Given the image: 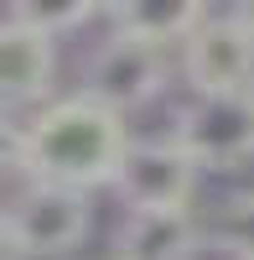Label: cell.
<instances>
[{"mask_svg":"<svg viewBox=\"0 0 254 260\" xmlns=\"http://www.w3.org/2000/svg\"><path fill=\"white\" fill-rule=\"evenodd\" d=\"M6 151L11 167L26 172L36 182H62L94 192L119 177V161L130 151V130L124 115L99 104L94 94H62L52 104L31 110L26 125H6Z\"/></svg>","mask_w":254,"mask_h":260,"instance_id":"cell-1","label":"cell"},{"mask_svg":"<svg viewBox=\"0 0 254 260\" xmlns=\"http://www.w3.org/2000/svg\"><path fill=\"white\" fill-rule=\"evenodd\" d=\"M89 219H94V208L83 187L26 177V187L11 192V203H6V255L11 260H62L83 245Z\"/></svg>","mask_w":254,"mask_h":260,"instance_id":"cell-2","label":"cell"},{"mask_svg":"<svg viewBox=\"0 0 254 260\" xmlns=\"http://www.w3.org/2000/svg\"><path fill=\"white\" fill-rule=\"evenodd\" d=\"M172 136L202 172H228L254 156V94H192Z\"/></svg>","mask_w":254,"mask_h":260,"instance_id":"cell-3","label":"cell"},{"mask_svg":"<svg viewBox=\"0 0 254 260\" xmlns=\"http://www.w3.org/2000/svg\"><path fill=\"white\" fill-rule=\"evenodd\" d=\"M166 89V47H151L140 37L109 31L89 52V68H83V94H94L109 110H135V104H151Z\"/></svg>","mask_w":254,"mask_h":260,"instance_id":"cell-4","label":"cell"},{"mask_svg":"<svg viewBox=\"0 0 254 260\" xmlns=\"http://www.w3.org/2000/svg\"><path fill=\"white\" fill-rule=\"evenodd\" d=\"M197 161L187 156V146L177 136H145V141H130L119 161V177H114V192L124 198V208H187L197 187Z\"/></svg>","mask_w":254,"mask_h":260,"instance_id":"cell-5","label":"cell"},{"mask_svg":"<svg viewBox=\"0 0 254 260\" xmlns=\"http://www.w3.org/2000/svg\"><path fill=\"white\" fill-rule=\"evenodd\" d=\"M182 68L192 94H254V37L234 11H207V21L182 47Z\"/></svg>","mask_w":254,"mask_h":260,"instance_id":"cell-6","label":"cell"},{"mask_svg":"<svg viewBox=\"0 0 254 260\" xmlns=\"http://www.w3.org/2000/svg\"><path fill=\"white\" fill-rule=\"evenodd\" d=\"M57 73V37L36 31L26 16L6 6L0 21V89H6V115L16 120L21 104H41ZM52 104V99H47Z\"/></svg>","mask_w":254,"mask_h":260,"instance_id":"cell-7","label":"cell"},{"mask_svg":"<svg viewBox=\"0 0 254 260\" xmlns=\"http://www.w3.org/2000/svg\"><path fill=\"white\" fill-rule=\"evenodd\" d=\"M197 240L192 208H135L114 229V260H197Z\"/></svg>","mask_w":254,"mask_h":260,"instance_id":"cell-8","label":"cell"},{"mask_svg":"<svg viewBox=\"0 0 254 260\" xmlns=\"http://www.w3.org/2000/svg\"><path fill=\"white\" fill-rule=\"evenodd\" d=\"M104 16H109V31L140 37L151 47H187V37L207 21L197 0H114L104 6Z\"/></svg>","mask_w":254,"mask_h":260,"instance_id":"cell-9","label":"cell"},{"mask_svg":"<svg viewBox=\"0 0 254 260\" xmlns=\"http://www.w3.org/2000/svg\"><path fill=\"white\" fill-rule=\"evenodd\" d=\"M218 245L234 260H254V187L223 198V208H218Z\"/></svg>","mask_w":254,"mask_h":260,"instance_id":"cell-10","label":"cell"},{"mask_svg":"<svg viewBox=\"0 0 254 260\" xmlns=\"http://www.w3.org/2000/svg\"><path fill=\"white\" fill-rule=\"evenodd\" d=\"M11 11L16 16H26L36 31H47V37H62V31H78L83 21L94 16L89 0H11Z\"/></svg>","mask_w":254,"mask_h":260,"instance_id":"cell-11","label":"cell"},{"mask_svg":"<svg viewBox=\"0 0 254 260\" xmlns=\"http://www.w3.org/2000/svg\"><path fill=\"white\" fill-rule=\"evenodd\" d=\"M234 16L244 21V31L254 37V0H239V6H234Z\"/></svg>","mask_w":254,"mask_h":260,"instance_id":"cell-12","label":"cell"},{"mask_svg":"<svg viewBox=\"0 0 254 260\" xmlns=\"http://www.w3.org/2000/svg\"><path fill=\"white\" fill-rule=\"evenodd\" d=\"M109 260H114V255H109Z\"/></svg>","mask_w":254,"mask_h":260,"instance_id":"cell-13","label":"cell"}]
</instances>
